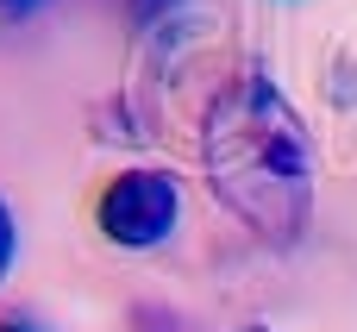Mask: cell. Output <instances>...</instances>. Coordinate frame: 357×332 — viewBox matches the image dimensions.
<instances>
[{
	"instance_id": "1",
	"label": "cell",
	"mask_w": 357,
	"mask_h": 332,
	"mask_svg": "<svg viewBox=\"0 0 357 332\" xmlns=\"http://www.w3.org/2000/svg\"><path fill=\"white\" fill-rule=\"evenodd\" d=\"M201 169L213 201L270 251H295L314 220V138L264 69H238L201 113Z\"/></svg>"
},
{
	"instance_id": "2",
	"label": "cell",
	"mask_w": 357,
	"mask_h": 332,
	"mask_svg": "<svg viewBox=\"0 0 357 332\" xmlns=\"http://www.w3.org/2000/svg\"><path fill=\"white\" fill-rule=\"evenodd\" d=\"M94 226L119 251H157L182 226V182L169 169H119L94 201Z\"/></svg>"
},
{
	"instance_id": "3",
	"label": "cell",
	"mask_w": 357,
	"mask_h": 332,
	"mask_svg": "<svg viewBox=\"0 0 357 332\" xmlns=\"http://www.w3.org/2000/svg\"><path fill=\"white\" fill-rule=\"evenodd\" d=\"M13 257H19V220H13V207L0 201V282L13 276Z\"/></svg>"
},
{
	"instance_id": "4",
	"label": "cell",
	"mask_w": 357,
	"mask_h": 332,
	"mask_svg": "<svg viewBox=\"0 0 357 332\" xmlns=\"http://www.w3.org/2000/svg\"><path fill=\"white\" fill-rule=\"evenodd\" d=\"M132 6H138V19H144V25H157V19H163V13H176L182 0H132Z\"/></svg>"
},
{
	"instance_id": "5",
	"label": "cell",
	"mask_w": 357,
	"mask_h": 332,
	"mask_svg": "<svg viewBox=\"0 0 357 332\" xmlns=\"http://www.w3.org/2000/svg\"><path fill=\"white\" fill-rule=\"evenodd\" d=\"M38 6H50V0H0V13H13V19L19 13H38Z\"/></svg>"
},
{
	"instance_id": "6",
	"label": "cell",
	"mask_w": 357,
	"mask_h": 332,
	"mask_svg": "<svg viewBox=\"0 0 357 332\" xmlns=\"http://www.w3.org/2000/svg\"><path fill=\"white\" fill-rule=\"evenodd\" d=\"M0 332H31V326H19V320H0Z\"/></svg>"
},
{
	"instance_id": "7",
	"label": "cell",
	"mask_w": 357,
	"mask_h": 332,
	"mask_svg": "<svg viewBox=\"0 0 357 332\" xmlns=\"http://www.w3.org/2000/svg\"><path fill=\"white\" fill-rule=\"evenodd\" d=\"M232 332H270V326H257V320H251V326H232Z\"/></svg>"
}]
</instances>
